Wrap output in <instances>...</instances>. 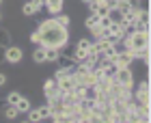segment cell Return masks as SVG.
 Returning <instances> with one entry per match:
<instances>
[{"label":"cell","instance_id":"cell-17","mask_svg":"<svg viewBox=\"0 0 151 123\" xmlns=\"http://www.w3.org/2000/svg\"><path fill=\"white\" fill-rule=\"evenodd\" d=\"M22 13H24V15H26V17H32V15H37V11H35V6H32L30 2H26V4L22 6Z\"/></svg>","mask_w":151,"mask_h":123},{"label":"cell","instance_id":"cell-8","mask_svg":"<svg viewBox=\"0 0 151 123\" xmlns=\"http://www.w3.org/2000/svg\"><path fill=\"white\" fill-rule=\"evenodd\" d=\"M32 60H35L37 65H43L45 63V45H37L35 50H32Z\"/></svg>","mask_w":151,"mask_h":123},{"label":"cell","instance_id":"cell-7","mask_svg":"<svg viewBox=\"0 0 151 123\" xmlns=\"http://www.w3.org/2000/svg\"><path fill=\"white\" fill-rule=\"evenodd\" d=\"M63 6H65V0H45L43 9L50 13V15H56V13L63 11Z\"/></svg>","mask_w":151,"mask_h":123},{"label":"cell","instance_id":"cell-1","mask_svg":"<svg viewBox=\"0 0 151 123\" xmlns=\"http://www.w3.org/2000/svg\"><path fill=\"white\" fill-rule=\"evenodd\" d=\"M37 30L41 35V45H45V47H60V45H65L67 41H69L67 28L58 26L56 22H54V17L43 19V22L37 26Z\"/></svg>","mask_w":151,"mask_h":123},{"label":"cell","instance_id":"cell-20","mask_svg":"<svg viewBox=\"0 0 151 123\" xmlns=\"http://www.w3.org/2000/svg\"><path fill=\"white\" fill-rule=\"evenodd\" d=\"M91 43H93V41H88V39H80L78 43H76V47H80V50H86V52H88V47H91Z\"/></svg>","mask_w":151,"mask_h":123},{"label":"cell","instance_id":"cell-2","mask_svg":"<svg viewBox=\"0 0 151 123\" xmlns=\"http://www.w3.org/2000/svg\"><path fill=\"white\" fill-rule=\"evenodd\" d=\"M121 41H123L125 50L136 52V50H142V47H149L151 37H149V30H127V35Z\"/></svg>","mask_w":151,"mask_h":123},{"label":"cell","instance_id":"cell-5","mask_svg":"<svg viewBox=\"0 0 151 123\" xmlns=\"http://www.w3.org/2000/svg\"><path fill=\"white\" fill-rule=\"evenodd\" d=\"M58 93H60L58 82L54 80V78H47L43 82V95H45V99H50V97H54V95H58Z\"/></svg>","mask_w":151,"mask_h":123},{"label":"cell","instance_id":"cell-23","mask_svg":"<svg viewBox=\"0 0 151 123\" xmlns=\"http://www.w3.org/2000/svg\"><path fill=\"white\" fill-rule=\"evenodd\" d=\"M6 84V76H4V73H0V86H4Z\"/></svg>","mask_w":151,"mask_h":123},{"label":"cell","instance_id":"cell-12","mask_svg":"<svg viewBox=\"0 0 151 123\" xmlns=\"http://www.w3.org/2000/svg\"><path fill=\"white\" fill-rule=\"evenodd\" d=\"M58 54H60L58 47H45V63H54L58 58Z\"/></svg>","mask_w":151,"mask_h":123},{"label":"cell","instance_id":"cell-10","mask_svg":"<svg viewBox=\"0 0 151 123\" xmlns=\"http://www.w3.org/2000/svg\"><path fill=\"white\" fill-rule=\"evenodd\" d=\"M15 108H17V112H19V114H24V112H28L30 108H32V104H30V99H28V97H24V95H22V97L17 99Z\"/></svg>","mask_w":151,"mask_h":123},{"label":"cell","instance_id":"cell-15","mask_svg":"<svg viewBox=\"0 0 151 123\" xmlns=\"http://www.w3.org/2000/svg\"><path fill=\"white\" fill-rule=\"evenodd\" d=\"M9 43H11V32L6 30V28H0V45L6 47Z\"/></svg>","mask_w":151,"mask_h":123},{"label":"cell","instance_id":"cell-22","mask_svg":"<svg viewBox=\"0 0 151 123\" xmlns=\"http://www.w3.org/2000/svg\"><path fill=\"white\" fill-rule=\"evenodd\" d=\"M30 43H35V45L41 43V35H39V30H32V32H30Z\"/></svg>","mask_w":151,"mask_h":123},{"label":"cell","instance_id":"cell-24","mask_svg":"<svg viewBox=\"0 0 151 123\" xmlns=\"http://www.w3.org/2000/svg\"><path fill=\"white\" fill-rule=\"evenodd\" d=\"M0 63H4V47L0 45Z\"/></svg>","mask_w":151,"mask_h":123},{"label":"cell","instance_id":"cell-13","mask_svg":"<svg viewBox=\"0 0 151 123\" xmlns=\"http://www.w3.org/2000/svg\"><path fill=\"white\" fill-rule=\"evenodd\" d=\"M84 26H86L88 30H91V28H95V26H99V15H95V13L86 15V19H84Z\"/></svg>","mask_w":151,"mask_h":123},{"label":"cell","instance_id":"cell-9","mask_svg":"<svg viewBox=\"0 0 151 123\" xmlns=\"http://www.w3.org/2000/svg\"><path fill=\"white\" fill-rule=\"evenodd\" d=\"M2 117L4 119H17L19 117V112H17V108H15V104H6L4 108H2Z\"/></svg>","mask_w":151,"mask_h":123},{"label":"cell","instance_id":"cell-4","mask_svg":"<svg viewBox=\"0 0 151 123\" xmlns=\"http://www.w3.org/2000/svg\"><path fill=\"white\" fill-rule=\"evenodd\" d=\"M22 58H24V52H22V47H19V45H11L9 43V45L4 47V60H6V63L17 65Z\"/></svg>","mask_w":151,"mask_h":123},{"label":"cell","instance_id":"cell-14","mask_svg":"<svg viewBox=\"0 0 151 123\" xmlns=\"http://www.w3.org/2000/svg\"><path fill=\"white\" fill-rule=\"evenodd\" d=\"M108 17H110V22H121V19H123V13L116 9V6H110V9H108Z\"/></svg>","mask_w":151,"mask_h":123},{"label":"cell","instance_id":"cell-11","mask_svg":"<svg viewBox=\"0 0 151 123\" xmlns=\"http://www.w3.org/2000/svg\"><path fill=\"white\" fill-rule=\"evenodd\" d=\"M54 22H56L58 26H63V28H67V30H69V24H71V19H69V15H63V11L54 15Z\"/></svg>","mask_w":151,"mask_h":123},{"label":"cell","instance_id":"cell-3","mask_svg":"<svg viewBox=\"0 0 151 123\" xmlns=\"http://www.w3.org/2000/svg\"><path fill=\"white\" fill-rule=\"evenodd\" d=\"M114 82H119V84H123V86L134 88V73H132V69H129V67H116Z\"/></svg>","mask_w":151,"mask_h":123},{"label":"cell","instance_id":"cell-16","mask_svg":"<svg viewBox=\"0 0 151 123\" xmlns=\"http://www.w3.org/2000/svg\"><path fill=\"white\" fill-rule=\"evenodd\" d=\"M37 110H39V117H41V121H43V119H50V117H52V112H50V106H47V104L39 106Z\"/></svg>","mask_w":151,"mask_h":123},{"label":"cell","instance_id":"cell-26","mask_svg":"<svg viewBox=\"0 0 151 123\" xmlns=\"http://www.w3.org/2000/svg\"><path fill=\"white\" fill-rule=\"evenodd\" d=\"M0 19H2V13H0Z\"/></svg>","mask_w":151,"mask_h":123},{"label":"cell","instance_id":"cell-19","mask_svg":"<svg viewBox=\"0 0 151 123\" xmlns=\"http://www.w3.org/2000/svg\"><path fill=\"white\" fill-rule=\"evenodd\" d=\"M26 114H28V121H32V123L41 121V117H39V110H37V108H35V110H32V108H30V110L26 112Z\"/></svg>","mask_w":151,"mask_h":123},{"label":"cell","instance_id":"cell-18","mask_svg":"<svg viewBox=\"0 0 151 123\" xmlns=\"http://www.w3.org/2000/svg\"><path fill=\"white\" fill-rule=\"evenodd\" d=\"M22 97V93H17V91H11L9 95H6V104H17V99Z\"/></svg>","mask_w":151,"mask_h":123},{"label":"cell","instance_id":"cell-25","mask_svg":"<svg viewBox=\"0 0 151 123\" xmlns=\"http://www.w3.org/2000/svg\"><path fill=\"white\" fill-rule=\"evenodd\" d=\"M134 2H136V4H138V2H145V0H134Z\"/></svg>","mask_w":151,"mask_h":123},{"label":"cell","instance_id":"cell-21","mask_svg":"<svg viewBox=\"0 0 151 123\" xmlns=\"http://www.w3.org/2000/svg\"><path fill=\"white\" fill-rule=\"evenodd\" d=\"M28 2H30L32 6H35V11H37V13H39V11L45 6V0H28Z\"/></svg>","mask_w":151,"mask_h":123},{"label":"cell","instance_id":"cell-27","mask_svg":"<svg viewBox=\"0 0 151 123\" xmlns=\"http://www.w3.org/2000/svg\"><path fill=\"white\" fill-rule=\"evenodd\" d=\"M0 4H2V0H0Z\"/></svg>","mask_w":151,"mask_h":123},{"label":"cell","instance_id":"cell-6","mask_svg":"<svg viewBox=\"0 0 151 123\" xmlns=\"http://www.w3.org/2000/svg\"><path fill=\"white\" fill-rule=\"evenodd\" d=\"M56 63H58L60 69H67V71H73L76 69V58L73 56H67V54H58Z\"/></svg>","mask_w":151,"mask_h":123}]
</instances>
